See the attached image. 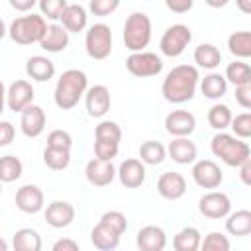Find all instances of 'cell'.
<instances>
[{
	"label": "cell",
	"instance_id": "6da1fadb",
	"mask_svg": "<svg viewBox=\"0 0 251 251\" xmlns=\"http://www.w3.org/2000/svg\"><path fill=\"white\" fill-rule=\"evenodd\" d=\"M200 75L194 65H176L173 67L161 86V94L171 104H184L194 98Z\"/></svg>",
	"mask_w": 251,
	"mask_h": 251
},
{
	"label": "cell",
	"instance_id": "7a4b0ae2",
	"mask_svg": "<svg viewBox=\"0 0 251 251\" xmlns=\"http://www.w3.org/2000/svg\"><path fill=\"white\" fill-rule=\"evenodd\" d=\"M88 88V78L86 73L80 69H67L57 84H55V92H53V100L57 104V108L61 110H71L78 104V100L84 96Z\"/></svg>",
	"mask_w": 251,
	"mask_h": 251
},
{
	"label": "cell",
	"instance_id": "3957f363",
	"mask_svg": "<svg viewBox=\"0 0 251 251\" xmlns=\"http://www.w3.org/2000/svg\"><path fill=\"white\" fill-rule=\"evenodd\" d=\"M210 149L227 167H239L243 161H247L251 157L249 145L243 139H239V137H235L231 133H226V131H218L212 137Z\"/></svg>",
	"mask_w": 251,
	"mask_h": 251
},
{
	"label": "cell",
	"instance_id": "277c9868",
	"mask_svg": "<svg viewBox=\"0 0 251 251\" xmlns=\"http://www.w3.org/2000/svg\"><path fill=\"white\" fill-rule=\"evenodd\" d=\"M45 29H47V22L41 14H27V16L16 18L10 24L8 35L18 45H31V43H39Z\"/></svg>",
	"mask_w": 251,
	"mask_h": 251
},
{
	"label": "cell",
	"instance_id": "5b68a950",
	"mask_svg": "<svg viewBox=\"0 0 251 251\" xmlns=\"http://www.w3.org/2000/svg\"><path fill=\"white\" fill-rule=\"evenodd\" d=\"M151 41V20L145 12H131L124 24V45L131 53L143 51Z\"/></svg>",
	"mask_w": 251,
	"mask_h": 251
},
{
	"label": "cell",
	"instance_id": "8992f818",
	"mask_svg": "<svg viewBox=\"0 0 251 251\" xmlns=\"http://www.w3.org/2000/svg\"><path fill=\"white\" fill-rule=\"evenodd\" d=\"M86 55L94 61H102L112 53V29L108 24H94L84 35Z\"/></svg>",
	"mask_w": 251,
	"mask_h": 251
},
{
	"label": "cell",
	"instance_id": "52a82bcc",
	"mask_svg": "<svg viewBox=\"0 0 251 251\" xmlns=\"http://www.w3.org/2000/svg\"><path fill=\"white\" fill-rule=\"evenodd\" d=\"M192 41V31L188 25L184 24H173L165 29L163 37H161V43H159V49L165 57H178L184 53V49L190 45Z\"/></svg>",
	"mask_w": 251,
	"mask_h": 251
},
{
	"label": "cell",
	"instance_id": "ba28073f",
	"mask_svg": "<svg viewBox=\"0 0 251 251\" xmlns=\"http://www.w3.org/2000/svg\"><path fill=\"white\" fill-rule=\"evenodd\" d=\"M126 69L137 78L157 76L163 71V59L151 51H135L126 59Z\"/></svg>",
	"mask_w": 251,
	"mask_h": 251
},
{
	"label": "cell",
	"instance_id": "9c48e42d",
	"mask_svg": "<svg viewBox=\"0 0 251 251\" xmlns=\"http://www.w3.org/2000/svg\"><path fill=\"white\" fill-rule=\"evenodd\" d=\"M198 210L202 216H206L210 220H222L231 212V200L224 192L210 190L198 200Z\"/></svg>",
	"mask_w": 251,
	"mask_h": 251
},
{
	"label": "cell",
	"instance_id": "30bf717a",
	"mask_svg": "<svg viewBox=\"0 0 251 251\" xmlns=\"http://www.w3.org/2000/svg\"><path fill=\"white\" fill-rule=\"evenodd\" d=\"M192 180L200 188H218L224 180V175L222 169L212 159H202L196 161L192 167Z\"/></svg>",
	"mask_w": 251,
	"mask_h": 251
},
{
	"label": "cell",
	"instance_id": "8fae6325",
	"mask_svg": "<svg viewBox=\"0 0 251 251\" xmlns=\"http://www.w3.org/2000/svg\"><path fill=\"white\" fill-rule=\"evenodd\" d=\"M20 114H22V118H20V129H22V133L25 137H39L43 133L45 122H47L43 108L31 102Z\"/></svg>",
	"mask_w": 251,
	"mask_h": 251
},
{
	"label": "cell",
	"instance_id": "7c38bea8",
	"mask_svg": "<svg viewBox=\"0 0 251 251\" xmlns=\"http://www.w3.org/2000/svg\"><path fill=\"white\" fill-rule=\"evenodd\" d=\"M33 96H35V92H33L31 82H27L24 78L22 80H14L6 90V106L12 112L20 114L25 106H29L33 102Z\"/></svg>",
	"mask_w": 251,
	"mask_h": 251
},
{
	"label": "cell",
	"instance_id": "4fadbf2b",
	"mask_svg": "<svg viewBox=\"0 0 251 251\" xmlns=\"http://www.w3.org/2000/svg\"><path fill=\"white\" fill-rule=\"evenodd\" d=\"M196 127V118L188 110H173L165 118V129L173 137H188Z\"/></svg>",
	"mask_w": 251,
	"mask_h": 251
},
{
	"label": "cell",
	"instance_id": "5bb4252c",
	"mask_svg": "<svg viewBox=\"0 0 251 251\" xmlns=\"http://www.w3.org/2000/svg\"><path fill=\"white\" fill-rule=\"evenodd\" d=\"M84 104L90 118H102L110 110V90L104 84H94L84 92Z\"/></svg>",
	"mask_w": 251,
	"mask_h": 251
},
{
	"label": "cell",
	"instance_id": "9a60e30c",
	"mask_svg": "<svg viewBox=\"0 0 251 251\" xmlns=\"http://www.w3.org/2000/svg\"><path fill=\"white\" fill-rule=\"evenodd\" d=\"M45 196L37 184H24L16 192V206L24 214H37L43 210Z\"/></svg>",
	"mask_w": 251,
	"mask_h": 251
},
{
	"label": "cell",
	"instance_id": "2e32d148",
	"mask_svg": "<svg viewBox=\"0 0 251 251\" xmlns=\"http://www.w3.org/2000/svg\"><path fill=\"white\" fill-rule=\"evenodd\" d=\"M84 175L86 180L92 186H108L114 178H116V167L112 161H102V159H90L84 167Z\"/></svg>",
	"mask_w": 251,
	"mask_h": 251
},
{
	"label": "cell",
	"instance_id": "e0dca14e",
	"mask_svg": "<svg viewBox=\"0 0 251 251\" xmlns=\"http://www.w3.org/2000/svg\"><path fill=\"white\" fill-rule=\"evenodd\" d=\"M157 192L165 200H180L186 192V180L176 171H167L157 180Z\"/></svg>",
	"mask_w": 251,
	"mask_h": 251
},
{
	"label": "cell",
	"instance_id": "ac0fdd59",
	"mask_svg": "<svg viewBox=\"0 0 251 251\" xmlns=\"http://www.w3.org/2000/svg\"><path fill=\"white\" fill-rule=\"evenodd\" d=\"M116 175L126 188H139L145 182V163L139 159H126L116 169Z\"/></svg>",
	"mask_w": 251,
	"mask_h": 251
},
{
	"label": "cell",
	"instance_id": "d6986e66",
	"mask_svg": "<svg viewBox=\"0 0 251 251\" xmlns=\"http://www.w3.org/2000/svg\"><path fill=\"white\" fill-rule=\"evenodd\" d=\"M73 220H75V208L65 200H55L45 208V222L55 229L71 226Z\"/></svg>",
	"mask_w": 251,
	"mask_h": 251
},
{
	"label": "cell",
	"instance_id": "ffe728a7",
	"mask_svg": "<svg viewBox=\"0 0 251 251\" xmlns=\"http://www.w3.org/2000/svg\"><path fill=\"white\" fill-rule=\"evenodd\" d=\"M69 31L61 24H49L43 37L39 39V47L47 53H61L69 45Z\"/></svg>",
	"mask_w": 251,
	"mask_h": 251
},
{
	"label": "cell",
	"instance_id": "44dd1931",
	"mask_svg": "<svg viewBox=\"0 0 251 251\" xmlns=\"http://www.w3.org/2000/svg\"><path fill=\"white\" fill-rule=\"evenodd\" d=\"M135 243L141 251H163L167 245V233L159 226H145L137 231Z\"/></svg>",
	"mask_w": 251,
	"mask_h": 251
},
{
	"label": "cell",
	"instance_id": "7402d4cb",
	"mask_svg": "<svg viewBox=\"0 0 251 251\" xmlns=\"http://www.w3.org/2000/svg\"><path fill=\"white\" fill-rule=\"evenodd\" d=\"M167 155L178 165H190L196 161L198 149L188 137H175L167 147Z\"/></svg>",
	"mask_w": 251,
	"mask_h": 251
},
{
	"label": "cell",
	"instance_id": "603a6c76",
	"mask_svg": "<svg viewBox=\"0 0 251 251\" xmlns=\"http://www.w3.org/2000/svg\"><path fill=\"white\" fill-rule=\"evenodd\" d=\"M61 25L69 31V33H78L86 27L88 24V14L80 4H67L63 14H61Z\"/></svg>",
	"mask_w": 251,
	"mask_h": 251
},
{
	"label": "cell",
	"instance_id": "cb8c5ba5",
	"mask_svg": "<svg viewBox=\"0 0 251 251\" xmlns=\"http://www.w3.org/2000/svg\"><path fill=\"white\" fill-rule=\"evenodd\" d=\"M25 75L31 80L47 82V80H51L55 76V65H53L51 59H47L43 55H33L25 63Z\"/></svg>",
	"mask_w": 251,
	"mask_h": 251
},
{
	"label": "cell",
	"instance_id": "d4e9b609",
	"mask_svg": "<svg viewBox=\"0 0 251 251\" xmlns=\"http://www.w3.org/2000/svg\"><path fill=\"white\" fill-rule=\"evenodd\" d=\"M90 241L100 251H112L120 245V233H116L114 229H110L108 226L98 222L90 231Z\"/></svg>",
	"mask_w": 251,
	"mask_h": 251
},
{
	"label": "cell",
	"instance_id": "484cf974",
	"mask_svg": "<svg viewBox=\"0 0 251 251\" xmlns=\"http://www.w3.org/2000/svg\"><path fill=\"white\" fill-rule=\"evenodd\" d=\"M226 229L229 235L235 237H245L251 233V212L249 210H237V212H229L226 216Z\"/></svg>",
	"mask_w": 251,
	"mask_h": 251
},
{
	"label": "cell",
	"instance_id": "4316f807",
	"mask_svg": "<svg viewBox=\"0 0 251 251\" xmlns=\"http://www.w3.org/2000/svg\"><path fill=\"white\" fill-rule=\"evenodd\" d=\"M194 63L202 69H208V71H214L216 67H220L222 63V53L216 45L212 43H200L196 49H194Z\"/></svg>",
	"mask_w": 251,
	"mask_h": 251
},
{
	"label": "cell",
	"instance_id": "83f0119b",
	"mask_svg": "<svg viewBox=\"0 0 251 251\" xmlns=\"http://www.w3.org/2000/svg\"><path fill=\"white\" fill-rule=\"evenodd\" d=\"M200 90H202V94H204L206 98H210V100H220V98L227 92V80H226L224 75L212 71L210 75H206V76L202 78Z\"/></svg>",
	"mask_w": 251,
	"mask_h": 251
},
{
	"label": "cell",
	"instance_id": "f1b7e54d",
	"mask_svg": "<svg viewBox=\"0 0 251 251\" xmlns=\"http://www.w3.org/2000/svg\"><path fill=\"white\" fill-rule=\"evenodd\" d=\"M12 245L16 251H39L41 249V235L37 233V229L22 227L14 233Z\"/></svg>",
	"mask_w": 251,
	"mask_h": 251
},
{
	"label": "cell",
	"instance_id": "f546056e",
	"mask_svg": "<svg viewBox=\"0 0 251 251\" xmlns=\"http://www.w3.org/2000/svg\"><path fill=\"white\" fill-rule=\"evenodd\" d=\"M139 161L145 165H161L167 157V147L159 141H143L139 145Z\"/></svg>",
	"mask_w": 251,
	"mask_h": 251
},
{
	"label": "cell",
	"instance_id": "4dcf8cb0",
	"mask_svg": "<svg viewBox=\"0 0 251 251\" xmlns=\"http://www.w3.org/2000/svg\"><path fill=\"white\" fill-rule=\"evenodd\" d=\"M200 239H202L200 231L196 227L188 226V227H182L175 235L173 247H175V251H196L200 247Z\"/></svg>",
	"mask_w": 251,
	"mask_h": 251
},
{
	"label": "cell",
	"instance_id": "1f68e13d",
	"mask_svg": "<svg viewBox=\"0 0 251 251\" xmlns=\"http://www.w3.org/2000/svg\"><path fill=\"white\" fill-rule=\"evenodd\" d=\"M227 49L231 55L239 59L251 57V33L249 31H233L227 37Z\"/></svg>",
	"mask_w": 251,
	"mask_h": 251
},
{
	"label": "cell",
	"instance_id": "d6a6232c",
	"mask_svg": "<svg viewBox=\"0 0 251 251\" xmlns=\"http://www.w3.org/2000/svg\"><path fill=\"white\" fill-rule=\"evenodd\" d=\"M24 165L16 155L0 157V182H14L22 176Z\"/></svg>",
	"mask_w": 251,
	"mask_h": 251
},
{
	"label": "cell",
	"instance_id": "836d02e7",
	"mask_svg": "<svg viewBox=\"0 0 251 251\" xmlns=\"http://www.w3.org/2000/svg\"><path fill=\"white\" fill-rule=\"evenodd\" d=\"M43 163L51 171H65L71 165V151L69 149L45 147V151H43Z\"/></svg>",
	"mask_w": 251,
	"mask_h": 251
},
{
	"label": "cell",
	"instance_id": "e575fe53",
	"mask_svg": "<svg viewBox=\"0 0 251 251\" xmlns=\"http://www.w3.org/2000/svg\"><path fill=\"white\" fill-rule=\"evenodd\" d=\"M231 110L226 106V104H214L210 110H208V124L210 127L218 129V131H224L229 127V122H231Z\"/></svg>",
	"mask_w": 251,
	"mask_h": 251
},
{
	"label": "cell",
	"instance_id": "d590c367",
	"mask_svg": "<svg viewBox=\"0 0 251 251\" xmlns=\"http://www.w3.org/2000/svg\"><path fill=\"white\" fill-rule=\"evenodd\" d=\"M226 80L231 84H243V82H251V67L243 61H233L227 65L226 69Z\"/></svg>",
	"mask_w": 251,
	"mask_h": 251
},
{
	"label": "cell",
	"instance_id": "8d00e7d4",
	"mask_svg": "<svg viewBox=\"0 0 251 251\" xmlns=\"http://www.w3.org/2000/svg\"><path fill=\"white\" fill-rule=\"evenodd\" d=\"M94 137L96 139H108V141H118L120 143V139H122V127L116 122H112V120H102L96 126V129H94Z\"/></svg>",
	"mask_w": 251,
	"mask_h": 251
},
{
	"label": "cell",
	"instance_id": "74e56055",
	"mask_svg": "<svg viewBox=\"0 0 251 251\" xmlns=\"http://www.w3.org/2000/svg\"><path fill=\"white\" fill-rule=\"evenodd\" d=\"M229 127H231V131H233L235 137H239V139H249V137H251V114H249V112L237 114L235 118H231Z\"/></svg>",
	"mask_w": 251,
	"mask_h": 251
},
{
	"label": "cell",
	"instance_id": "f35d334b",
	"mask_svg": "<svg viewBox=\"0 0 251 251\" xmlns=\"http://www.w3.org/2000/svg\"><path fill=\"white\" fill-rule=\"evenodd\" d=\"M100 222L104 224V226H108L110 229H114L116 233H124L126 229H127V220H126V216L120 212V210H108V212H104L102 216H100Z\"/></svg>",
	"mask_w": 251,
	"mask_h": 251
},
{
	"label": "cell",
	"instance_id": "ab89813d",
	"mask_svg": "<svg viewBox=\"0 0 251 251\" xmlns=\"http://www.w3.org/2000/svg\"><path fill=\"white\" fill-rule=\"evenodd\" d=\"M200 247L204 251H229V239L220 231H210L204 239H200Z\"/></svg>",
	"mask_w": 251,
	"mask_h": 251
},
{
	"label": "cell",
	"instance_id": "60d3db41",
	"mask_svg": "<svg viewBox=\"0 0 251 251\" xmlns=\"http://www.w3.org/2000/svg\"><path fill=\"white\" fill-rule=\"evenodd\" d=\"M37 6H39V12L43 18L55 22L61 18V14L67 6V0H37Z\"/></svg>",
	"mask_w": 251,
	"mask_h": 251
},
{
	"label": "cell",
	"instance_id": "b9f144b4",
	"mask_svg": "<svg viewBox=\"0 0 251 251\" xmlns=\"http://www.w3.org/2000/svg\"><path fill=\"white\" fill-rule=\"evenodd\" d=\"M118 149H120L118 141H108V139H96L94 141V155H96V159L112 161L118 155Z\"/></svg>",
	"mask_w": 251,
	"mask_h": 251
},
{
	"label": "cell",
	"instance_id": "7bdbcfd3",
	"mask_svg": "<svg viewBox=\"0 0 251 251\" xmlns=\"http://www.w3.org/2000/svg\"><path fill=\"white\" fill-rule=\"evenodd\" d=\"M47 147H55V149H69L73 147V137L69 131L65 129H53L47 135Z\"/></svg>",
	"mask_w": 251,
	"mask_h": 251
},
{
	"label": "cell",
	"instance_id": "ee69618b",
	"mask_svg": "<svg viewBox=\"0 0 251 251\" xmlns=\"http://www.w3.org/2000/svg\"><path fill=\"white\" fill-rule=\"evenodd\" d=\"M118 8H120V0H90V4H88V10L100 18L114 14Z\"/></svg>",
	"mask_w": 251,
	"mask_h": 251
},
{
	"label": "cell",
	"instance_id": "f6af8a7d",
	"mask_svg": "<svg viewBox=\"0 0 251 251\" xmlns=\"http://www.w3.org/2000/svg\"><path fill=\"white\" fill-rule=\"evenodd\" d=\"M235 100L241 108L245 110L251 108V82H243L235 86Z\"/></svg>",
	"mask_w": 251,
	"mask_h": 251
},
{
	"label": "cell",
	"instance_id": "bcb514c9",
	"mask_svg": "<svg viewBox=\"0 0 251 251\" xmlns=\"http://www.w3.org/2000/svg\"><path fill=\"white\" fill-rule=\"evenodd\" d=\"M165 4H167V8H169L171 12H175V14H186V12L192 10L194 0H165Z\"/></svg>",
	"mask_w": 251,
	"mask_h": 251
},
{
	"label": "cell",
	"instance_id": "7dc6e473",
	"mask_svg": "<svg viewBox=\"0 0 251 251\" xmlns=\"http://www.w3.org/2000/svg\"><path fill=\"white\" fill-rule=\"evenodd\" d=\"M14 135H16V129L10 122H0V147H6L14 141Z\"/></svg>",
	"mask_w": 251,
	"mask_h": 251
},
{
	"label": "cell",
	"instance_id": "c3c4849f",
	"mask_svg": "<svg viewBox=\"0 0 251 251\" xmlns=\"http://www.w3.org/2000/svg\"><path fill=\"white\" fill-rule=\"evenodd\" d=\"M53 251H78V243L75 239L63 237V239H57L53 243Z\"/></svg>",
	"mask_w": 251,
	"mask_h": 251
},
{
	"label": "cell",
	"instance_id": "681fc988",
	"mask_svg": "<svg viewBox=\"0 0 251 251\" xmlns=\"http://www.w3.org/2000/svg\"><path fill=\"white\" fill-rule=\"evenodd\" d=\"M237 169H239V176H241V182L249 186V184H251V157H249L247 161H243V163H241Z\"/></svg>",
	"mask_w": 251,
	"mask_h": 251
},
{
	"label": "cell",
	"instance_id": "f907efd6",
	"mask_svg": "<svg viewBox=\"0 0 251 251\" xmlns=\"http://www.w3.org/2000/svg\"><path fill=\"white\" fill-rule=\"evenodd\" d=\"M10 2V6L14 8V10H18V12H27V10H31L35 4H37V0H8Z\"/></svg>",
	"mask_w": 251,
	"mask_h": 251
},
{
	"label": "cell",
	"instance_id": "816d5d0a",
	"mask_svg": "<svg viewBox=\"0 0 251 251\" xmlns=\"http://www.w3.org/2000/svg\"><path fill=\"white\" fill-rule=\"evenodd\" d=\"M235 6H237L243 14H251V0H235Z\"/></svg>",
	"mask_w": 251,
	"mask_h": 251
},
{
	"label": "cell",
	"instance_id": "f5cc1de1",
	"mask_svg": "<svg viewBox=\"0 0 251 251\" xmlns=\"http://www.w3.org/2000/svg\"><path fill=\"white\" fill-rule=\"evenodd\" d=\"M4 106H6V86L0 80V114L4 112Z\"/></svg>",
	"mask_w": 251,
	"mask_h": 251
},
{
	"label": "cell",
	"instance_id": "db71d44e",
	"mask_svg": "<svg viewBox=\"0 0 251 251\" xmlns=\"http://www.w3.org/2000/svg\"><path fill=\"white\" fill-rule=\"evenodd\" d=\"M204 2H206L210 8H224L229 0H204Z\"/></svg>",
	"mask_w": 251,
	"mask_h": 251
},
{
	"label": "cell",
	"instance_id": "11a10c76",
	"mask_svg": "<svg viewBox=\"0 0 251 251\" xmlns=\"http://www.w3.org/2000/svg\"><path fill=\"white\" fill-rule=\"evenodd\" d=\"M6 33H8V27H6V24H4V20L0 18V41L6 37Z\"/></svg>",
	"mask_w": 251,
	"mask_h": 251
},
{
	"label": "cell",
	"instance_id": "9f6ffc18",
	"mask_svg": "<svg viewBox=\"0 0 251 251\" xmlns=\"http://www.w3.org/2000/svg\"><path fill=\"white\" fill-rule=\"evenodd\" d=\"M0 251H8V243L2 237H0Z\"/></svg>",
	"mask_w": 251,
	"mask_h": 251
},
{
	"label": "cell",
	"instance_id": "6f0895ef",
	"mask_svg": "<svg viewBox=\"0 0 251 251\" xmlns=\"http://www.w3.org/2000/svg\"><path fill=\"white\" fill-rule=\"evenodd\" d=\"M0 194H2V182H0Z\"/></svg>",
	"mask_w": 251,
	"mask_h": 251
}]
</instances>
